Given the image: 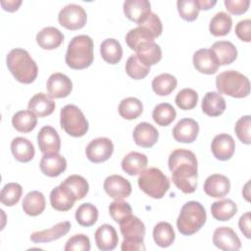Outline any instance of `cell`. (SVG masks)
Listing matches in <instances>:
<instances>
[{
  "label": "cell",
  "instance_id": "6da1fadb",
  "mask_svg": "<svg viewBox=\"0 0 251 251\" xmlns=\"http://www.w3.org/2000/svg\"><path fill=\"white\" fill-rule=\"evenodd\" d=\"M175 185L185 194L193 193L197 187V159L195 154L187 149L174 150L168 160Z\"/></svg>",
  "mask_w": 251,
  "mask_h": 251
},
{
  "label": "cell",
  "instance_id": "7a4b0ae2",
  "mask_svg": "<svg viewBox=\"0 0 251 251\" xmlns=\"http://www.w3.org/2000/svg\"><path fill=\"white\" fill-rule=\"evenodd\" d=\"M6 63L14 77L22 83L29 84L37 77V65L30 57L29 53L25 49H12L7 55Z\"/></svg>",
  "mask_w": 251,
  "mask_h": 251
},
{
  "label": "cell",
  "instance_id": "3957f363",
  "mask_svg": "<svg viewBox=\"0 0 251 251\" xmlns=\"http://www.w3.org/2000/svg\"><path fill=\"white\" fill-rule=\"evenodd\" d=\"M93 40L86 34H80L71 39L65 61L74 70H83L88 68L94 59Z\"/></svg>",
  "mask_w": 251,
  "mask_h": 251
},
{
  "label": "cell",
  "instance_id": "277c9868",
  "mask_svg": "<svg viewBox=\"0 0 251 251\" xmlns=\"http://www.w3.org/2000/svg\"><path fill=\"white\" fill-rule=\"evenodd\" d=\"M206 220L207 215L203 205L197 201H188L180 209L176 226L181 234L192 235L201 229Z\"/></svg>",
  "mask_w": 251,
  "mask_h": 251
},
{
  "label": "cell",
  "instance_id": "5b68a950",
  "mask_svg": "<svg viewBox=\"0 0 251 251\" xmlns=\"http://www.w3.org/2000/svg\"><path fill=\"white\" fill-rule=\"evenodd\" d=\"M216 86L221 94L234 98H244L250 93V82L241 73L228 70L221 73L216 77Z\"/></svg>",
  "mask_w": 251,
  "mask_h": 251
},
{
  "label": "cell",
  "instance_id": "8992f818",
  "mask_svg": "<svg viewBox=\"0 0 251 251\" xmlns=\"http://www.w3.org/2000/svg\"><path fill=\"white\" fill-rule=\"evenodd\" d=\"M139 188L154 199H161L170 188V180L158 168H149L140 173L138 179Z\"/></svg>",
  "mask_w": 251,
  "mask_h": 251
},
{
  "label": "cell",
  "instance_id": "52a82bcc",
  "mask_svg": "<svg viewBox=\"0 0 251 251\" xmlns=\"http://www.w3.org/2000/svg\"><path fill=\"white\" fill-rule=\"evenodd\" d=\"M61 127L71 136H83L88 130V122L81 110L73 104L62 108L60 113Z\"/></svg>",
  "mask_w": 251,
  "mask_h": 251
},
{
  "label": "cell",
  "instance_id": "ba28073f",
  "mask_svg": "<svg viewBox=\"0 0 251 251\" xmlns=\"http://www.w3.org/2000/svg\"><path fill=\"white\" fill-rule=\"evenodd\" d=\"M59 24L67 29L75 30L82 28L87 21L84 9L77 4H69L61 9L58 15Z\"/></svg>",
  "mask_w": 251,
  "mask_h": 251
},
{
  "label": "cell",
  "instance_id": "9c48e42d",
  "mask_svg": "<svg viewBox=\"0 0 251 251\" xmlns=\"http://www.w3.org/2000/svg\"><path fill=\"white\" fill-rule=\"evenodd\" d=\"M114 151V144L108 137H98L91 140L85 149L88 160L92 163H102L110 159Z\"/></svg>",
  "mask_w": 251,
  "mask_h": 251
},
{
  "label": "cell",
  "instance_id": "30bf717a",
  "mask_svg": "<svg viewBox=\"0 0 251 251\" xmlns=\"http://www.w3.org/2000/svg\"><path fill=\"white\" fill-rule=\"evenodd\" d=\"M105 192L115 200H123L131 193L130 182L122 176L112 175L106 177L103 184Z\"/></svg>",
  "mask_w": 251,
  "mask_h": 251
},
{
  "label": "cell",
  "instance_id": "8fae6325",
  "mask_svg": "<svg viewBox=\"0 0 251 251\" xmlns=\"http://www.w3.org/2000/svg\"><path fill=\"white\" fill-rule=\"evenodd\" d=\"M213 243L216 247L224 251H237L241 247L238 235L228 226H220L215 229Z\"/></svg>",
  "mask_w": 251,
  "mask_h": 251
},
{
  "label": "cell",
  "instance_id": "7c38bea8",
  "mask_svg": "<svg viewBox=\"0 0 251 251\" xmlns=\"http://www.w3.org/2000/svg\"><path fill=\"white\" fill-rule=\"evenodd\" d=\"M126 17L140 25L146 21L151 12V5L148 0H126L124 3Z\"/></svg>",
  "mask_w": 251,
  "mask_h": 251
},
{
  "label": "cell",
  "instance_id": "4fadbf2b",
  "mask_svg": "<svg viewBox=\"0 0 251 251\" xmlns=\"http://www.w3.org/2000/svg\"><path fill=\"white\" fill-rule=\"evenodd\" d=\"M46 88L51 98H64L72 92L73 82L66 75L54 73L47 79Z\"/></svg>",
  "mask_w": 251,
  "mask_h": 251
},
{
  "label": "cell",
  "instance_id": "5bb4252c",
  "mask_svg": "<svg viewBox=\"0 0 251 251\" xmlns=\"http://www.w3.org/2000/svg\"><path fill=\"white\" fill-rule=\"evenodd\" d=\"M199 132L198 123L190 118L179 120L173 128V136L176 141L181 143L193 142Z\"/></svg>",
  "mask_w": 251,
  "mask_h": 251
},
{
  "label": "cell",
  "instance_id": "9a60e30c",
  "mask_svg": "<svg viewBox=\"0 0 251 251\" xmlns=\"http://www.w3.org/2000/svg\"><path fill=\"white\" fill-rule=\"evenodd\" d=\"M211 150L214 157L220 161L229 160L235 150V142L231 135L220 133L216 135L211 143Z\"/></svg>",
  "mask_w": 251,
  "mask_h": 251
},
{
  "label": "cell",
  "instance_id": "2e32d148",
  "mask_svg": "<svg viewBox=\"0 0 251 251\" xmlns=\"http://www.w3.org/2000/svg\"><path fill=\"white\" fill-rule=\"evenodd\" d=\"M194 68L202 74L213 75L219 70L218 60L211 49L202 48L193 54L192 58Z\"/></svg>",
  "mask_w": 251,
  "mask_h": 251
},
{
  "label": "cell",
  "instance_id": "e0dca14e",
  "mask_svg": "<svg viewBox=\"0 0 251 251\" xmlns=\"http://www.w3.org/2000/svg\"><path fill=\"white\" fill-rule=\"evenodd\" d=\"M39 168L43 175L55 177L66 171L67 161L59 153H46L40 160Z\"/></svg>",
  "mask_w": 251,
  "mask_h": 251
},
{
  "label": "cell",
  "instance_id": "ac0fdd59",
  "mask_svg": "<svg viewBox=\"0 0 251 251\" xmlns=\"http://www.w3.org/2000/svg\"><path fill=\"white\" fill-rule=\"evenodd\" d=\"M37 143L40 151L46 153H59L61 139L56 129L50 126H43L37 134Z\"/></svg>",
  "mask_w": 251,
  "mask_h": 251
},
{
  "label": "cell",
  "instance_id": "d6986e66",
  "mask_svg": "<svg viewBox=\"0 0 251 251\" xmlns=\"http://www.w3.org/2000/svg\"><path fill=\"white\" fill-rule=\"evenodd\" d=\"M203 188L208 196L223 198L229 192L230 181L224 175L213 174L206 178Z\"/></svg>",
  "mask_w": 251,
  "mask_h": 251
},
{
  "label": "cell",
  "instance_id": "ffe728a7",
  "mask_svg": "<svg viewBox=\"0 0 251 251\" xmlns=\"http://www.w3.org/2000/svg\"><path fill=\"white\" fill-rule=\"evenodd\" d=\"M132 136L136 145L143 148H150L158 141L159 132L154 126L143 122L134 127Z\"/></svg>",
  "mask_w": 251,
  "mask_h": 251
},
{
  "label": "cell",
  "instance_id": "44dd1931",
  "mask_svg": "<svg viewBox=\"0 0 251 251\" xmlns=\"http://www.w3.org/2000/svg\"><path fill=\"white\" fill-rule=\"evenodd\" d=\"M71 229V223L69 221L61 222L48 229L34 231L30 234V240L34 243H43L57 240L65 236Z\"/></svg>",
  "mask_w": 251,
  "mask_h": 251
},
{
  "label": "cell",
  "instance_id": "7402d4cb",
  "mask_svg": "<svg viewBox=\"0 0 251 251\" xmlns=\"http://www.w3.org/2000/svg\"><path fill=\"white\" fill-rule=\"evenodd\" d=\"M56 104L54 100L46 93L39 92L34 94L28 101L27 108L38 118L51 115L55 110Z\"/></svg>",
  "mask_w": 251,
  "mask_h": 251
},
{
  "label": "cell",
  "instance_id": "603a6c76",
  "mask_svg": "<svg viewBox=\"0 0 251 251\" xmlns=\"http://www.w3.org/2000/svg\"><path fill=\"white\" fill-rule=\"evenodd\" d=\"M75 201L72 192L62 183L53 188L50 192V204L52 208L57 211H69L73 208Z\"/></svg>",
  "mask_w": 251,
  "mask_h": 251
},
{
  "label": "cell",
  "instance_id": "cb8c5ba5",
  "mask_svg": "<svg viewBox=\"0 0 251 251\" xmlns=\"http://www.w3.org/2000/svg\"><path fill=\"white\" fill-rule=\"evenodd\" d=\"M120 230L126 240L143 241L144 239L145 226L143 222L135 216L131 215L120 223Z\"/></svg>",
  "mask_w": 251,
  "mask_h": 251
},
{
  "label": "cell",
  "instance_id": "d4e9b609",
  "mask_svg": "<svg viewBox=\"0 0 251 251\" xmlns=\"http://www.w3.org/2000/svg\"><path fill=\"white\" fill-rule=\"evenodd\" d=\"M95 242L98 249L102 251H110L117 247L119 237L115 227L109 224L100 226L94 234Z\"/></svg>",
  "mask_w": 251,
  "mask_h": 251
},
{
  "label": "cell",
  "instance_id": "484cf974",
  "mask_svg": "<svg viewBox=\"0 0 251 251\" xmlns=\"http://www.w3.org/2000/svg\"><path fill=\"white\" fill-rule=\"evenodd\" d=\"M64 41V34L54 26L43 27L36 34V42L42 49L53 50L58 48Z\"/></svg>",
  "mask_w": 251,
  "mask_h": 251
},
{
  "label": "cell",
  "instance_id": "4316f807",
  "mask_svg": "<svg viewBox=\"0 0 251 251\" xmlns=\"http://www.w3.org/2000/svg\"><path fill=\"white\" fill-rule=\"evenodd\" d=\"M226 107V104L225 98L219 92L215 91L207 92L201 104L203 113L210 117L221 116L225 112Z\"/></svg>",
  "mask_w": 251,
  "mask_h": 251
},
{
  "label": "cell",
  "instance_id": "83f0119b",
  "mask_svg": "<svg viewBox=\"0 0 251 251\" xmlns=\"http://www.w3.org/2000/svg\"><path fill=\"white\" fill-rule=\"evenodd\" d=\"M215 54L220 66L229 65L237 58L236 47L227 40L216 41L210 48Z\"/></svg>",
  "mask_w": 251,
  "mask_h": 251
},
{
  "label": "cell",
  "instance_id": "f1b7e54d",
  "mask_svg": "<svg viewBox=\"0 0 251 251\" xmlns=\"http://www.w3.org/2000/svg\"><path fill=\"white\" fill-rule=\"evenodd\" d=\"M11 151L15 159L21 163H27L34 157V146L27 138L18 136L11 142Z\"/></svg>",
  "mask_w": 251,
  "mask_h": 251
},
{
  "label": "cell",
  "instance_id": "f546056e",
  "mask_svg": "<svg viewBox=\"0 0 251 251\" xmlns=\"http://www.w3.org/2000/svg\"><path fill=\"white\" fill-rule=\"evenodd\" d=\"M148 164L147 156L136 151L129 152L122 160V169L129 176H136L145 170Z\"/></svg>",
  "mask_w": 251,
  "mask_h": 251
},
{
  "label": "cell",
  "instance_id": "4dcf8cb0",
  "mask_svg": "<svg viewBox=\"0 0 251 251\" xmlns=\"http://www.w3.org/2000/svg\"><path fill=\"white\" fill-rule=\"evenodd\" d=\"M136 56L145 66L156 65L162 59L161 47L155 42H145L135 50Z\"/></svg>",
  "mask_w": 251,
  "mask_h": 251
},
{
  "label": "cell",
  "instance_id": "1f68e13d",
  "mask_svg": "<svg viewBox=\"0 0 251 251\" xmlns=\"http://www.w3.org/2000/svg\"><path fill=\"white\" fill-rule=\"evenodd\" d=\"M45 197L42 192L37 190L29 191L23 200L24 212L31 217L40 215L45 209Z\"/></svg>",
  "mask_w": 251,
  "mask_h": 251
},
{
  "label": "cell",
  "instance_id": "d6a6232c",
  "mask_svg": "<svg viewBox=\"0 0 251 251\" xmlns=\"http://www.w3.org/2000/svg\"><path fill=\"white\" fill-rule=\"evenodd\" d=\"M100 54L105 62L116 65L123 57V48L117 39L107 38L100 44Z\"/></svg>",
  "mask_w": 251,
  "mask_h": 251
},
{
  "label": "cell",
  "instance_id": "836d02e7",
  "mask_svg": "<svg viewBox=\"0 0 251 251\" xmlns=\"http://www.w3.org/2000/svg\"><path fill=\"white\" fill-rule=\"evenodd\" d=\"M211 213L217 221L226 222L235 216L237 213V206L231 199L215 201L211 206Z\"/></svg>",
  "mask_w": 251,
  "mask_h": 251
},
{
  "label": "cell",
  "instance_id": "e575fe53",
  "mask_svg": "<svg viewBox=\"0 0 251 251\" xmlns=\"http://www.w3.org/2000/svg\"><path fill=\"white\" fill-rule=\"evenodd\" d=\"M153 238L155 243L162 248L171 246L176 238L172 225L167 222L158 223L153 228Z\"/></svg>",
  "mask_w": 251,
  "mask_h": 251
},
{
  "label": "cell",
  "instance_id": "d590c367",
  "mask_svg": "<svg viewBox=\"0 0 251 251\" xmlns=\"http://www.w3.org/2000/svg\"><path fill=\"white\" fill-rule=\"evenodd\" d=\"M12 125L14 128L20 132H30L37 125V118L29 110H22L14 114Z\"/></svg>",
  "mask_w": 251,
  "mask_h": 251
},
{
  "label": "cell",
  "instance_id": "8d00e7d4",
  "mask_svg": "<svg viewBox=\"0 0 251 251\" xmlns=\"http://www.w3.org/2000/svg\"><path fill=\"white\" fill-rule=\"evenodd\" d=\"M231 26V17L225 12H219L211 19L209 30L210 33L214 36H225L230 31Z\"/></svg>",
  "mask_w": 251,
  "mask_h": 251
},
{
  "label": "cell",
  "instance_id": "74e56055",
  "mask_svg": "<svg viewBox=\"0 0 251 251\" xmlns=\"http://www.w3.org/2000/svg\"><path fill=\"white\" fill-rule=\"evenodd\" d=\"M119 114L126 120L137 119L143 112L142 102L135 97L123 99L119 105Z\"/></svg>",
  "mask_w": 251,
  "mask_h": 251
},
{
  "label": "cell",
  "instance_id": "f35d334b",
  "mask_svg": "<svg viewBox=\"0 0 251 251\" xmlns=\"http://www.w3.org/2000/svg\"><path fill=\"white\" fill-rule=\"evenodd\" d=\"M177 80L171 74H161L155 76L152 80L153 91L160 96H166L172 93L176 87Z\"/></svg>",
  "mask_w": 251,
  "mask_h": 251
},
{
  "label": "cell",
  "instance_id": "ab89813d",
  "mask_svg": "<svg viewBox=\"0 0 251 251\" xmlns=\"http://www.w3.org/2000/svg\"><path fill=\"white\" fill-rule=\"evenodd\" d=\"M65 185L75 196V200H80L86 196L89 190V184L87 180L78 175H72L68 176L63 182Z\"/></svg>",
  "mask_w": 251,
  "mask_h": 251
},
{
  "label": "cell",
  "instance_id": "60d3db41",
  "mask_svg": "<svg viewBox=\"0 0 251 251\" xmlns=\"http://www.w3.org/2000/svg\"><path fill=\"white\" fill-rule=\"evenodd\" d=\"M154 36L144 26L139 25L130 29L126 35V42L131 50H136L138 46L145 42H154Z\"/></svg>",
  "mask_w": 251,
  "mask_h": 251
},
{
  "label": "cell",
  "instance_id": "b9f144b4",
  "mask_svg": "<svg viewBox=\"0 0 251 251\" xmlns=\"http://www.w3.org/2000/svg\"><path fill=\"white\" fill-rule=\"evenodd\" d=\"M176 117L175 108L169 103H161L155 106L152 112L154 122L161 126H167L172 124Z\"/></svg>",
  "mask_w": 251,
  "mask_h": 251
},
{
  "label": "cell",
  "instance_id": "7bdbcfd3",
  "mask_svg": "<svg viewBox=\"0 0 251 251\" xmlns=\"http://www.w3.org/2000/svg\"><path fill=\"white\" fill-rule=\"evenodd\" d=\"M98 219V210L91 203L81 204L75 211V220L82 226H93Z\"/></svg>",
  "mask_w": 251,
  "mask_h": 251
},
{
  "label": "cell",
  "instance_id": "ee69618b",
  "mask_svg": "<svg viewBox=\"0 0 251 251\" xmlns=\"http://www.w3.org/2000/svg\"><path fill=\"white\" fill-rule=\"evenodd\" d=\"M23 193L21 184L17 182H9L5 184L0 192V201L5 206L11 207L16 205Z\"/></svg>",
  "mask_w": 251,
  "mask_h": 251
},
{
  "label": "cell",
  "instance_id": "f6af8a7d",
  "mask_svg": "<svg viewBox=\"0 0 251 251\" xmlns=\"http://www.w3.org/2000/svg\"><path fill=\"white\" fill-rule=\"evenodd\" d=\"M126 72L133 79H142L149 74L150 67L141 63L136 55H131L126 60Z\"/></svg>",
  "mask_w": 251,
  "mask_h": 251
},
{
  "label": "cell",
  "instance_id": "bcb514c9",
  "mask_svg": "<svg viewBox=\"0 0 251 251\" xmlns=\"http://www.w3.org/2000/svg\"><path fill=\"white\" fill-rule=\"evenodd\" d=\"M176 7L179 16L187 22L195 21L200 11L198 0H177Z\"/></svg>",
  "mask_w": 251,
  "mask_h": 251
},
{
  "label": "cell",
  "instance_id": "7dc6e473",
  "mask_svg": "<svg viewBox=\"0 0 251 251\" xmlns=\"http://www.w3.org/2000/svg\"><path fill=\"white\" fill-rule=\"evenodd\" d=\"M176 104L181 110H191L196 107L198 94L192 88H183L176 96Z\"/></svg>",
  "mask_w": 251,
  "mask_h": 251
},
{
  "label": "cell",
  "instance_id": "c3c4849f",
  "mask_svg": "<svg viewBox=\"0 0 251 251\" xmlns=\"http://www.w3.org/2000/svg\"><path fill=\"white\" fill-rule=\"evenodd\" d=\"M132 209L127 202L123 200H115L109 205V213L116 223H122L131 216Z\"/></svg>",
  "mask_w": 251,
  "mask_h": 251
},
{
  "label": "cell",
  "instance_id": "681fc988",
  "mask_svg": "<svg viewBox=\"0 0 251 251\" xmlns=\"http://www.w3.org/2000/svg\"><path fill=\"white\" fill-rule=\"evenodd\" d=\"M65 251H89L90 240L89 237L83 233L73 235L66 242Z\"/></svg>",
  "mask_w": 251,
  "mask_h": 251
},
{
  "label": "cell",
  "instance_id": "f907efd6",
  "mask_svg": "<svg viewBox=\"0 0 251 251\" xmlns=\"http://www.w3.org/2000/svg\"><path fill=\"white\" fill-rule=\"evenodd\" d=\"M250 126H251V117L249 115L241 117L235 124L234 131L237 138L244 144L249 145L251 143L250 138Z\"/></svg>",
  "mask_w": 251,
  "mask_h": 251
},
{
  "label": "cell",
  "instance_id": "816d5d0a",
  "mask_svg": "<svg viewBox=\"0 0 251 251\" xmlns=\"http://www.w3.org/2000/svg\"><path fill=\"white\" fill-rule=\"evenodd\" d=\"M140 25L146 27L155 38L160 36L163 31L162 22H161L160 18L154 13H151L149 15V17L146 19V21L144 23H142Z\"/></svg>",
  "mask_w": 251,
  "mask_h": 251
},
{
  "label": "cell",
  "instance_id": "f5cc1de1",
  "mask_svg": "<svg viewBox=\"0 0 251 251\" xmlns=\"http://www.w3.org/2000/svg\"><path fill=\"white\" fill-rule=\"evenodd\" d=\"M249 5V0H225L226 9L233 15H242L246 13Z\"/></svg>",
  "mask_w": 251,
  "mask_h": 251
},
{
  "label": "cell",
  "instance_id": "db71d44e",
  "mask_svg": "<svg viewBox=\"0 0 251 251\" xmlns=\"http://www.w3.org/2000/svg\"><path fill=\"white\" fill-rule=\"evenodd\" d=\"M235 34L240 40L244 42H250L251 41V21L249 19H246L238 22L235 25Z\"/></svg>",
  "mask_w": 251,
  "mask_h": 251
},
{
  "label": "cell",
  "instance_id": "11a10c76",
  "mask_svg": "<svg viewBox=\"0 0 251 251\" xmlns=\"http://www.w3.org/2000/svg\"><path fill=\"white\" fill-rule=\"evenodd\" d=\"M250 220H251V214L250 212H246L239 218V221H238L239 229L246 238H251Z\"/></svg>",
  "mask_w": 251,
  "mask_h": 251
},
{
  "label": "cell",
  "instance_id": "9f6ffc18",
  "mask_svg": "<svg viewBox=\"0 0 251 251\" xmlns=\"http://www.w3.org/2000/svg\"><path fill=\"white\" fill-rule=\"evenodd\" d=\"M121 249L123 251H144L145 246L143 241L124 239L121 245Z\"/></svg>",
  "mask_w": 251,
  "mask_h": 251
},
{
  "label": "cell",
  "instance_id": "6f0895ef",
  "mask_svg": "<svg viewBox=\"0 0 251 251\" xmlns=\"http://www.w3.org/2000/svg\"><path fill=\"white\" fill-rule=\"evenodd\" d=\"M22 1L21 0H8V1H1V6L5 11L8 12H15L19 9L21 6Z\"/></svg>",
  "mask_w": 251,
  "mask_h": 251
},
{
  "label": "cell",
  "instance_id": "680465c9",
  "mask_svg": "<svg viewBox=\"0 0 251 251\" xmlns=\"http://www.w3.org/2000/svg\"><path fill=\"white\" fill-rule=\"evenodd\" d=\"M198 4L200 7V10H210L213 6L217 4V1H212V0H198Z\"/></svg>",
  "mask_w": 251,
  "mask_h": 251
},
{
  "label": "cell",
  "instance_id": "91938a15",
  "mask_svg": "<svg viewBox=\"0 0 251 251\" xmlns=\"http://www.w3.org/2000/svg\"><path fill=\"white\" fill-rule=\"evenodd\" d=\"M249 184H250V182L248 181V182L245 184V186H244V188H243V190H242V194H243V196L245 197V199H246L247 201H249V188H248Z\"/></svg>",
  "mask_w": 251,
  "mask_h": 251
}]
</instances>
